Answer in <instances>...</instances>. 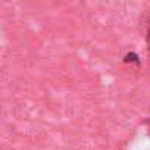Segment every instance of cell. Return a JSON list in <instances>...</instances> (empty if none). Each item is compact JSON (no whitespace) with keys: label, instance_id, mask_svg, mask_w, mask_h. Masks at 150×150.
Returning a JSON list of instances; mask_svg holds the SVG:
<instances>
[{"label":"cell","instance_id":"cell-1","mask_svg":"<svg viewBox=\"0 0 150 150\" xmlns=\"http://www.w3.org/2000/svg\"><path fill=\"white\" fill-rule=\"evenodd\" d=\"M147 46L150 50V22H149V28H147Z\"/></svg>","mask_w":150,"mask_h":150}]
</instances>
